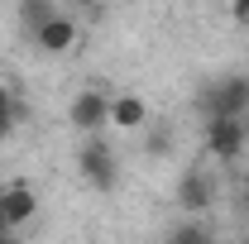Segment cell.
I'll return each instance as SVG.
<instances>
[{"label": "cell", "mask_w": 249, "mask_h": 244, "mask_svg": "<svg viewBox=\"0 0 249 244\" xmlns=\"http://www.w3.org/2000/svg\"><path fill=\"white\" fill-rule=\"evenodd\" d=\"M196 110H201V124L206 120H249V72L211 77L196 91Z\"/></svg>", "instance_id": "cell-1"}, {"label": "cell", "mask_w": 249, "mask_h": 244, "mask_svg": "<svg viewBox=\"0 0 249 244\" xmlns=\"http://www.w3.org/2000/svg\"><path fill=\"white\" fill-rule=\"evenodd\" d=\"M216 201H220V173H216V163L196 158L182 177H178V206H182L187 220H206V211Z\"/></svg>", "instance_id": "cell-2"}, {"label": "cell", "mask_w": 249, "mask_h": 244, "mask_svg": "<svg viewBox=\"0 0 249 244\" xmlns=\"http://www.w3.org/2000/svg\"><path fill=\"white\" fill-rule=\"evenodd\" d=\"M77 173H82V182L91 187V192H115L120 182V153L115 144L106 139V134H96V139H82V149H77Z\"/></svg>", "instance_id": "cell-3"}, {"label": "cell", "mask_w": 249, "mask_h": 244, "mask_svg": "<svg viewBox=\"0 0 249 244\" xmlns=\"http://www.w3.org/2000/svg\"><path fill=\"white\" fill-rule=\"evenodd\" d=\"M201 139H206V163L235 168L249 149V120H206L201 124Z\"/></svg>", "instance_id": "cell-4"}, {"label": "cell", "mask_w": 249, "mask_h": 244, "mask_svg": "<svg viewBox=\"0 0 249 244\" xmlns=\"http://www.w3.org/2000/svg\"><path fill=\"white\" fill-rule=\"evenodd\" d=\"M67 124L82 134V139H96L110 129V96L106 91H77L72 105H67Z\"/></svg>", "instance_id": "cell-5"}, {"label": "cell", "mask_w": 249, "mask_h": 244, "mask_svg": "<svg viewBox=\"0 0 249 244\" xmlns=\"http://www.w3.org/2000/svg\"><path fill=\"white\" fill-rule=\"evenodd\" d=\"M0 211H5V225L19 235L34 215H38V192L29 182H0Z\"/></svg>", "instance_id": "cell-6"}, {"label": "cell", "mask_w": 249, "mask_h": 244, "mask_svg": "<svg viewBox=\"0 0 249 244\" xmlns=\"http://www.w3.org/2000/svg\"><path fill=\"white\" fill-rule=\"evenodd\" d=\"M77 38H82L77 19H72L67 10H58V15H53V19H48L43 29L34 34V48H38V53H53V58H58V53H72V48H77Z\"/></svg>", "instance_id": "cell-7"}, {"label": "cell", "mask_w": 249, "mask_h": 244, "mask_svg": "<svg viewBox=\"0 0 249 244\" xmlns=\"http://www.w3.org/2000/svg\"><path fill=\"white\" fill-rule=\"evenodd\" d=\"M110 124L124 129V134H139V129L149 124V105H144V96H134V91L110 96Z\"/></svg>", "instance_id": "cell-8"}, {"label": "cell", "mask_w": 249, "mask_h": 244, "mask_svg": "<svg viewBox=\"0 0 249 244\" xmlns=\"http://www.w3.org/2000/svg\"><path fill=\"white\" fill-rule=\"evenodd\" d=\"M163 244H220V235L206 225V220H182V225L168 230V240H163Z\"/></svg>", "instance_id": "cell-9"}, {"label": "cell", "mask_w": 249, "mask_h": 244, "mask_svg": "<svg viewBox=\"0 0 249 244\" xmlns=\"http://www.w3.org/2000/svg\"><path fill=\"white\" fill-rule=\"evenodd\" d=\"M53 15H58V5H53V0H24V5H19V29L34 38V34L53 19Z\"/></svg>", "instance_id": "cell-10"}, {"label": "cell", "mask_w": 249, "mask_h": 244, "mask_svg": "<svg viewBox=\"0 0 249 244\" xmlns=\"http://www.w3.org/2000/svg\"><path fill=\"white\" fill-rule=\"evenodd\" d=\"M144 158H168L173 153V129L168 124H144Z\"/></svg>", "instance_id": "cell-11"}, {"label": "cell", "mask_w": 249, "mask_h": 244, "mask_svg": "<svg viewBox=\"0 0 249 244\" xmlns=\"http://www.w3.org/2000/svg\"><path fill=\"white\" fill-rule=\"evenodd\" d=\"M0 120H15L19 124V101H15V91L0 82Z\"/></svg>", "instance_id": "cell-12"}, {"label": "cell", "mask_w": 249, "mask_h": 244, "mask_svg": "<svg viewBox=\"0 0 249 244\" xmlns=\"http://www.w3.org/2000/svg\"><path fill=\"white\" fill-rule=\"evenodd\" d=\"M230 19H235L240 29H249V0H235V5H230Z\"/></svg>", "instance_id": "cell-13"}, {"label": "cell", "mask_w": 249, "mask_h": 244, "mask_svg": "<svg viewBox=\"0 0 249 244\" xmlns=\"http://www.w3.org/2000/svg\"><path fill=\"white\" fill-rule=\"evenodd\" d=\"M240 206H245V211H249V173H245V177H240Z\"/></svg>", "instance_id": "cell-14"}, {"label": "cell", "mask_w": 249, "mask_h": 244, "mask_svg": "<svg viewBox=\"0 0 249 244\" xmlns=\"http://www.w3.org/2000/svg\"><path fill=\"white\" fill-rule=\"evenodd\" d=\"M0 244H24V240H19V235H0Z\"/></svg>", "instance_id": "cell-15"}, {"label": "cell", "mask_w": 249, "mask_h": 244, "mask_svg": "<svg viewBox=\"0 0 249 244\" xmlns=\"http://www.w3.org/2000/svg\"><path fill=\"white\" fill-rule=\"evenodd\" d=\"M0 235H15V230H10V225H5V211H0Z\"/></svg>", "instance_id": "cell-16"}]
</instances>
